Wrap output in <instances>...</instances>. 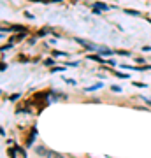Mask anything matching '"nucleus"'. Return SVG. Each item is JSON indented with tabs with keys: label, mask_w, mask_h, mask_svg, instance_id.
I'll return each mask as SVG.
<instances>
[{
	"label": "nucleus",
	"mask_w": 151,
	"mask_h": 158,
	"mask_svg": "<svg viewBox=\"0 0 151 158\" xmlns=\"http://www.w3.org/2000/svg\"><path fill=\"white\" fill-rule=\"evenodd\" d=\"M93 7L98 9V11H107V9H109V5H107V4H102V2H95Z\"/></svg>",
	"instance_id": "1"
},
{
	"label": "nucleus",
	"mask_w": 151,
	"mask_h": 158,
	"mask_svg": "<svg viewBox=\"0 0 151 158\" xmlns=\"http://www.w3.org/2000/svg\"><path fill=\"white\" fill-rule=\"evenodd\" d=\"M46 156L48 158H65V156H61L60 153H56V151H48L46 153Z\"/></svg>",
	"instance_id": "2"
},
{
	"label": "nucleus",
	"mask_w": 151,
	"mask_h": 158,
	"mask_svg": "<svg viewBox=\"0 0 151 158\" xmlns=\"http://www.w3.org/2000/svg\"><path fill=\"white\" fill-rule=\"evenodd\" d=\"M27 37V32H23V34H19V35H16V37H12V40L16 42V40H21V39H25Z\"/></svg>",
	"instance_id": "3"
},
{
	"label": "nucleus",
	"mask_w": 151,
	"mask_h": 158,
	"mask_svg": "<svg viewBox=\"0 0 151 158\" xmlns=\"http://www.w3.org/2000/svg\"><path fill=\"white\" fill-rule=\"evenodd\" d=\"M126 14H132V16H139V11H132V9H126Z\"/></svg>",
	"instance_id": "4"
},
{
	"label": "nucleus",
	"mask_w": 151,
	"mask_h": 158,
	"mask_svg": "<svg viewBox=\"0 0 151 158\" xmlns=\"http://www.w3.org/2000/svg\"><path fill=\"white\" fill-rule=\"evenodd\" d=\"M92 60H95V62H98V63H104V60L100 58V56H90Z\"/></svg>",
	"instance_id": "5"
},
{
	"label": "nucleus",
	"mask_w": 151,
	"mask_h": 158,
	"mask_svg": "<svg viewBox=\"0 0 151 158\" xmlns=\"http://www.w3.org/2000/svg\"><path fill=\"white\" fill-rule=\"evenodd\" d=\"M44 63H46V65H48V67H51V65H53V63H55V60H51V58H49V60H46V62H44Z\"/></svg>",
	"instance_id": "6"
},
{
	"label": "nucleus",
	"mask_w": 151,
	"mask_h": 158,
	"mask_svg": "<svg viewBox=\"0 0 151 158\" xmlns=\"http://www.w3.org/2000/svg\"><path fill=\"white\" fill-rule=\"evenodd\" d=\"M37 153H39V155H44V153H48V151H46L44 148H39V149H37Z\"/></svg>",
	"instance_id": "7"
},
{
	"label": "nucleus",
	"mask_w": 151,
	"mask_h": 158,
	"mask_svg": "<svg viewBox=\"0 0 151 158\" xmlns=\"http://www.w3.org/2000/svg\"><path fill=\"white\" fill-rule=\"evenodd\" d=\"M111 90H113V92H116V93H118V92H121V88H120V86H113Z\"/></svg>",
	"instance_id": "8"
},
{
	"label": "nucleus",
	"mask_w": 151,
	"mask_h": 158,
	"mask_svg": "<svg viewBox=\"0 0 151 158\" xmlns=\"http://www.w3.org/2000/svg\"><path fill=\"white\" fill-rule=\"evenodd\" d=\"M63 69H61V67H55V69H53V72H61Z\"/></svg>",
	"instance_id": "9"
},
{
	"label": "nucleus",
	"mask_w": 151,
	"mask_h": 158,
	"mask_svg": "<svg viewBox=\"0 0 151 158\" xmlns=\"http://www.w3.org/2000/svg\"><path fill=\"white\" fill-rule=\"evenodd\" d=\"M55 55L56 56H65V53H61V51H55Z\"/></svg>",
	"instance_id": "10"
},
{
	"label": "nucleus",
	"mask_w": 151,
	"mask_h": 158,
	"mask_svg": "<svg viewBox=\"0 0 151 158\" xmlns=\"http://www.w3.org/2000/svg\"><path fill=\"white\" fill-rule=\"evenodd\" d=\"M144 100H146V102H148V104H149V105H151V100H148V98H144Z\"/></svg>",
	"instance_id": "11"
},
{
	"label": "nucleus",
	"mask_w": 151,
	"mask_h": 158,
	"mask_svg": "<svg viewBox=\"0 0 151 158\" xmlns=\"http://www.w3.org/2000/svg\"><path fill=\"white\" fill-rule=\"evenodd\" d=\"M149 23H151V19H149Z\"/></svg>",
	"instance_id": "12"
}]
</instances>
